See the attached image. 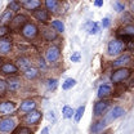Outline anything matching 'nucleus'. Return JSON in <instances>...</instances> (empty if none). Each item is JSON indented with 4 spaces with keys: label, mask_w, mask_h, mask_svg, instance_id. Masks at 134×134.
Here are the masks:
<instances>
[{
    "label": "nucleus",
    "mask_w": 134,
    "mask_h": 134,
    "mask_svg": "<svg viewBox=\"0 0 134 134\" xmlns=\"http://www.w3.org/2000/svg\"><path fill=\"white\" fill-rule=\"evenodd\" d=\"M126 45L119 39H111L107 44V54L110 57H119L124 53Z\"/></svg>",
    "instance_id": "nucleus-1"
},
{
    "label": "nucleus",
    "mask_w": 134,
    "mask_h": 134,
    "mask_svg": "<svg viewBox=\"0 0 134 134\" xmlns=\"http://www.w3.org/2000/svg\"><path fill=\"white\" fill-rule=\"evenodd\" d=\"M130 76H132V68H128V67L115 68L111 74V83L120 84L125 80H128Z\"/></svg>",
    "instance_id": "nucleus-2"
},
{
    "label": "nucleus",
    "mask_w": 134,
    "mask_h": 134,
    "mask_svg": "<svg viewBox=\"0 0 134 134\" xmlns=\"http://www.w3.org/2000/svg\"><path fill=\"white\" fill-rule=\"evenodd\" d=\"M41 119H43V112L41 111H39V110H34L31 112H29V114H25L23 116H22V122L25 124V126H35V125H37L40 121H41Z\"/></svg>",
    "instance_id": "nucleus-3"
},
{
    "label": "nucleus",
    "mask_w": 134,
    "mask_h": 134,
    "mask_svg": "<svg viewBox=\"0 0 134 134\" xmlns=\"http://www.w3.org/2000/svg\"><path fill=\"white\" fill-rule=\"evenodd\" d=\"M21 35L26 39V40H34L37 35H39V27L34 23V22H30L27 21L22 29H21Z\"/></svg>",
    "instance_id": "nucleus-4"
},
{
    "label": "nucleus",
    "mask_w": 134,
    "mask_h": 134,
    "mask_svg": "<svg viewBox=\"0 0 134 134\" xmlns=\"http://www.w3.org/2000/svg\"><path fill=\"white\" fill-rule=\"evenodd\" d=\"M111 100L110 99H99L94 103V107H93V115L97 119H100L106 115V112L108 111V108L111 107Z\"/></svg>",
    "instance_id": "nucleus-5"
},
{
    "label": "nucleus",
    "mask_w": 134,
    "mask_h": 134,
    "mask_svg": "<svg viewBox=\"0 0 134 134\" xmlns=\"http://www.w3.org/2000/svg\"><path fill=\"white\" fill-rule=\"evenodd\" d=\"M124 115H125V108L121 107V106H115L114 108L110 110L108 114H106L102 119H103V120L106 121V124L108 125V124H111L112 121H115V120H117V119L122 117Z\"/></svg>",
    "instance_id": "nucleus-6"
},
{
    "label": "nucleus",
    "mask_w": 134,
    "mask_h": 134,
    "mask_svg": "<svg viewBox=\"0 0 134 134\" xmlns=\"http://www.w3.org/2000/svg\"><path fill=\"white\" fill-rule=\"evenodd\" d=\"M18 68H17L16 63L12 61H3L0 65V74L4 76H17L18 75Z\"/></svg>",
    "instance_id": "nucleus-7"
},
{
    "label": "nucleus",
    "mask_w": 134,
    "mask_h": 134,
    "mask_svg": "<svg viewBox=\"0 0 134 134\" xmlns=\"http://www.w3.org/2000/svg\"><path fill=\"white\" fill-rule=\"evenodd\" d=\"M61 58V49L57 45H52L49 47L47 52H45V62L47 63H50V65H54L59 61Z\"/></svg>",
    "instance_id": "nucleus-8"
},
{
    "label": "nucleus",
    "mask_w": 134,
    "mask_h": 134,
    "mask_svg": "<svg viewBox=\"0 0 134 134\" xmlns=\"http://www.w3.org/2000/svg\"><path fill=\"white\" fill-rule=\"evenodd\" d=\"M16 126L17 122L13 117L0 119V133H12Z\"/></svg>",
    "instance_id": "nucleus-9"
},
{
    "label": "nucleus",
    "mask_w": 134,
    "mask_h": 134,
    "mask_svg": "<svg viewBox=\"0 0 134 134\" xmlns=\"http://www.w3.org/2000/svg\"><path fill=\"white\" fill-rule=\"evenodd\" d=\"M36 106H37V103H36V100L32 99V98H27V99H23L21 102V104H19V108H18V112L19 114H29V112H31L34 110H36Z\"/></svg>",
    "instance_id": "nucleus-10"
},
{
    "label": "nucleus",
    "mask_w": 134,
    "mask_h": 134,
    "mask_svg": "<svg viewBox=\"0 0 134 134\" xmlns=\"http://www.w3.org/2000/svg\"><path fill=\"white\" fill-rule=\"evenodd\" d=\"M17 110V103L14 100H3L0 102V115H10Z\"/></svg>",
    "instance_id": "nucleus-11"
},
{
    "label": "nucleus",
    "mask_w": 134,
    "mask_h": 134,
    "mask_svg": "<svg viewBox=\"0 0 134 134\" xmlns=\"http://www.w3.org/2000/svg\"><path fill=\"white\" fill-rule=\"evenodd\" d=\"M132 61V54L130 53H122L121 55H119L116 59L112 61L111 66L115 68H120V67H125L128 63H130Z\"/></svg>",
    "instance_id": "nucleus-12"
},
{
    "label": "nucleus",
    "mask_w": 134,
    "mask_h": 134,
    "mask_svg": "<svg viewBox=\"0 0 134 134\" xmlns=\"http://www.w3.org/2000/svg\"><path fill=\"white\" fill-rule=\"evenodd\" d=\"M13 49V40L10 37H1L0 39V54L1 55H7L9 54Z\"/></svg>",
    "instance_id": "nucleus-13"
},
{
    "label": "nucleus",
    "mask_w": 134,
    "mask_h": 134,
    "mask_svg": "<svg viewBox=\"0 0 134 134\" xmlns=\"http://www.w3.org/2000/svg\"><path fill=\"white\" fill-rule=\"evenodd\" d=\"M107 126H108V125L106 124V121H104L103 119H98V120H96V121L92 124V126H90V134L103 133Z\"/></svg>",
    "instance_id": "nucleus-14"
},
{
    "label": "nucleus",
    "mask_w": 134,
    "mask_h": 134,
    "mask_svg": "<svg viewBox=\"0 0 134 134\" xmlns=\"http://www.w3.org/2000/svg\"><path fill=\"white\" fill-rule=\"evenodd\" d=\"M7 84H8V92H12V93L18 92L19 88L22 86L21 79H19L18 76H10V77H8Z\"/></svg>",
    "instance_id": "nucleus-15"
},
{
    "label": "nucleus",
    "mask_w": 134,
    "mask_h": 134,
    "mask_svg": "<svg viewBox=\"0 0 134 134\" xmlns=\"http://www.w3.org/2000/svg\"><path fill=\"white\" fill-rule=\"evenodd\" d=\"M19 4H21V8L23 7L25 9H27L30 12H34L43 7L41 1H39V0H23V1H19Z\"/></svg>",
    "instance_id": "nucleus-16"
},
{
    "label": "nucleus",
    "mask_w": 134,
    "mask_h": 134,
    "mask_svg": "<svg viewBox=\"0 0 134 134\" xmlns=\"http://www.w3.org/2000/svg\"><path fill=\"white\" fill-rule=\"evenodd\" d=\"M27 22V17L25 14H17V16L13 17L12 22H10V29L13 30H21L22 26Z\"/></svg>",
    "instance_id": "nucleus-17"
},
{
    "label": "nucleus",
    "mask_w": 134,
    "mask_h": 134,
    "mask_svg": "<svg viewBox=\"0 0 134 134\" xmlns=\"http://www.w3.org/2000/svg\"><path fill=\"white\" fill-rule=\"evenodd\" d=\"M16 66L18 70H21L22 72L23 71H26L27 68H30V67L32 66L31 65V59L29 58V57H26V55H21V57H18L16 61Z\"/></svg>",
    "instance_id": "nucleus-18"
},
{
    "label": "nucleus",
    "mask_w": 134,
    "mask_h": 134,
    "mask_svg": "<svg viewBox=\"0 0 134 134\" xmlns=\"http://www.w3.org/2000/svg\"><path fill=\"white\" fill-rule=\"evenodd\" d=\"M32 16L35 17V19H37V21L41 22V23H47V22L49 21V13H48L43 7L39 8V9H36V10H34Z\"/></svg>",
    "instance_id": "nucleus-19"
},
{
    "label": "nucleus",
    "mask_w": 134,
    "mask_h": 134,
    "mask_svg": "<svg viewBox=\"0 0 134 134\" xmlns=\"http://www.w3.org/2000/svg\"><path fill=\"white\" fill-rule=\"evenodd\" d=\"M41 35H43V37H44L47 41H53V40H55L57 36H58V34L55 32V30H53L50 26L41 27Z\"/></svg>",
    "instance_id": "nucleus-20"
},
{
    "label": "nucleus",
    "mask_w": 134,
    "mask_h": 134,
    "mask_svg": "<svg viewBox=\"0 0 134 134\" xmlns=\"http://www.w3.org/2000/svg\"><path fill=\"white\" fill-rule=\"evenodd\" d=\"M44 9L48 12V13H58V10H59V8H61V3L59 1H57V0H47L45 3H44Z\"/></svg>",
    "instance_id": "nucleus-21"
},
{
    "label": "nucleus",
    "mask_w": 134,
    "mask_h": 134,
    "mask_svg": "<svg viewBox=\"0 0 134 134\" xmlns=\"http://www.w3.org/2000/svg\"><path fill=\"white\" fill-rule=\"evenodd\" d=\"M112 93V88L111 85L108 84H102L99 88H98V92H97V96L99 99H106L107 97H110Z\"/></svg>",
    "instance_id": "nucleus-22"
},
{
    "label": "nucleus",
    "mask_w": 134,
    "mask_h": 134,
    "mask_svg": "<svg viewBox=\"0 0 134 134\" xmlns=\"http://www.w3.org/2000/svg\"><path fill=\"white\" fill-rule=\"evenodd\" d=\"M13 17H14V14H13L12 10L5 9V10L3 12V14L0 16V25H1V26H8V25H10Z\"/></svg>",
    "instance_id": "nucleus-23"
},
{
    "label": "nucleus",
    "mask_w": 134,
    "mask_h": 134,
    "mask_svg": "<svg viewBox=\"0 0 134 134\" xmlns=\"http://www.w3.org/2000/svg\"><path fill=\"white\" fill-rule=\"evenodd\" d=\"M39 75H40V72H39V70L36 68V67H30V68H27L26 71H23V76L27 79V80H35V79H37L39 77Z\"/></svg>",
    "instance_id": "nucleus-24"
},
{
    "label": "nucleus",
    "mask_w": 134,
    "mask_h": 134,
    "mask_svg": "<svg viewBox=\"0 0 134 134\" xmlns=\"http://www.w3.org/2000/svg\"><path fill=\"white\" fill-rule=\"evenodd\" d=\"M84 29H86V31L90 34V35H96V34H98L99 31V25L97 23V22H93V21H88L85 25H84Z\"/></svg>",
    "instance_id": "nucleus-25"
},
{
    "label": "nucleus",
    "mask_w": 134,
    "mask_h": 134,
    "mask_svg": "<svg viewBox=\"0 0 134 134\" xmlns=\"http://www.w3.org/2000/svg\"><path fill=\"white\" fill-rule=\"evenodd\" d=\"M10 134H34V130L29 126H25V125H19V126H16L14 130Z\"/></svg>",
    "instance_id": "nucleus-26"
},
{
    "label": "nucleus",
    "mask_w": 134,
    "mask_h": 134,
    "mask_svg": "<svg viewBox=\"0 0 134 134\" xmlns=\"http://www.w3.org/2000/svg\"><path fill=\"white\" fill-rule=\"evenodd\" d=\"M50 27L53 29V30H55V32L58 34H62L65 31V25H63V22L62 21H59V19H54V21H52V25H50Z\"/></svg>",
    "instance_id": "nucleus-27"
},
{
    "label": "nucleus",
    "mask_w": 134,
    "mask_h": 134,
    "mask_svg": "<svg viewBox=\"0 0 134 134\" xmlns=\"http://www.w3.org/2000/svg\"><path fill=\"white\" fill-rule=\"evenodd\" d=\"M121 32H119L120 36L125 35V36H133L134 35V26L133 25H125L122 30H120Z\"/></svg>",
    "instance_id": "nucleus-28"
},
{
    "label": "nucleus",
    "mask_w": 134,
    "mask_h": 134,
    "mask_svg": "<svg viewBox=\"0 0 134 134\" xmlns=\"http://www.w3.org/2000/svg\"><path fill=\"white\" fill-rule=\"evenodd\" d=\"M74 114H75V110H72V107H70V106H63V108H62V115L65 119H71V117H74Z\"/></svg>",
    "instance_id": "nucleus-29"
},
{
    "label": "nucleus",
    "mask_w": 134,
    "mask_h": 134,
    "mask_svg": "<svg viewBox=\"0 0 134 134\" xmlns=\"http://www.w3.org/2000/svg\"><path fill=\"white\" fill-rule=\"evenodd\" d=\"M75 85H76V80L72 79V77H68V79L65 80V83H62V89L63 90H68V89L74 88Z\"/></svg>",
    "instance_id": "nucleus-30"
},
{
    "label": "nucleus",
    "mask_w": 134,
    "mask_h": 134,
    "mask_svg": "<svg viewBox=\"0 0 134 134\" xmlns=\"http://www.w3.org/2000/svg\"><path fill=\"white\" fill-rule=\"evenodd\" d=\"M84 112H85V104H83V106H80L76 111H75V114H74V119H75V121L76 122H79L80 120H81V117H83Z\"/></svg>",
    "instance_id": "nucleus-31"
},
{
    "label": "nucleus",
    "mask_w": 134,
    "mask_h": 134,
    "mask_svg": "<svg viewBox=\"0 0 134 134\" xmlns=\"http://www.w3.org/2000/svg\"><path fill=\"white\" fill-rule=\"evenodd\" d=\"M8 9L9 10H12L13 13H17L18 10H21V4H19V1H9V4H8Z\"/></svg>",
    "instance_id": "nucleus-32"
},
{
    "label": "nucleus",
    "mask_w": 134,
    "mask_h": 134,
    "mask_svg": "<svg viewBox=\"0 0 134 134\" xmlns=\"http://www.w3.org/2000/svg\"><path fill=\"white\" fill-rule=\"evenodd\" d=\"M7 93H8V84H7V80L0 79V97H5Z\"/></svg>",
    "instance_id": "nucleus-33"
},
{
    "label": "nucleus",
    "mask_w": 134,
    "mask_h": 134,
    "mask_svg": "<svg viewBox=\"0 0 134 134\" xmlns=\"http://www.w3.org/2000/svg\"><path fill=\"white\" fill-rule=\"evenodd\" d=\"M114 8H115V10H116L117 13H124L125 12V8H126V5H125V3H122V1H115L114 3Z\"/></svg>",
    "instance_id": "nucleus-34"
},
{
    "label": "nucleus",
    "mask_w": 134,
    "mask_h": 134,
    "mask_svg": "<svg viewBox=\"0 0 134 134\" xmlns=\"http://www.w3.org/2000/svg\"><path fill=\"white\" fill-rule=\"evenodd\" d=\"M57 86H58V80L57 79H48L47 80V88H48V90H55L57 89Z\"/></svg>",
    "instance_id": "nucleus-35"
},
{
    "label": "nucleus",
    "mask_w": 134,
    "mask_h": 134,
    "mask_svg": "<svg viewBox=\"0 0 134 134\" xmlns=\"http://www.w3.org/2000/svg\"><path fill=\"white\" fill-rule=\"evenodd\" d=\"M121 21L122 22H125L126 25H132V21H133V17L130 13H128V12H124V16L121 17Z\"/></svg>",
    "instance_id": "nucleus-36"
},
{
    "label": "nucleus",
    "mask_w": 134,
    "mask_h": 134,
    "mask_svg": "<svg viewBox=\"0 0 134 134\" xmlns=\"http://www.w3.org/2000/svg\"><path fill=\"white\" fill-rule=\"evenodd\" d=\"M10 31V27L9 26H1L0 25V39L1 37H7V35Z\"/></svg>",
    "instance_id": "nucleus-37"
},
{
    "label": "nucleus",
    "mask_w": 134,
    "mask_h": 134,
    "mask_svg": "<svg viewBox=\"0 0 134 134\" xmlns=\"http://www.w3.org/2000/svg\"><path fill=\"white\" fill-rule=\"evenodd\" d=\"M70 58H71V62L77 63V62H80V59H81V54H80V52H75V53L71 54Z\"/></svg>",
    "instance_id": "nucleus-38"
},
{
    "label": "nucleus",
    "mask_w": 134,
    "mask_h": 134,
    "mask_svg": "<svg viewBox=\"0 0 134 134\" xmlns=\"http://www.w3.org/2000/svg\"><path fill=\"white\" fill-rule=\"evenodd\" d=\"M37 65H39V67H40L43 71H45V70L48 68V65H47V62H45V59H44L43 57H39V59H37Z\"/></svg>",
    "instance_id": "nucleus-39"
},
{
    "label": "nucleus",
    "mask_w": 134,
    "mask_h": 134,
    "mask_svg": "<svg viewBox=\"0 0 134 134\" xmlns=\"http://www.w3.org/2000/svg\"><path fill=\"white\" fill-rule=\"evenodd\" d=\"M110 25H111V21H110V18H103V19H102V22H100V26H102L103 29H107V27H110Z\"/></svg>",
    "instance_id": "nucleus-40"
},
{
    "label": "nucleus",
    "mask_w": 134,
    "mask_h": 134,
    "mask_svg": "<svg viewBox=\"0 0 134 134\" xmlns=\"http://www.w3.org/2000/svg\"><path fill=\"white\" fill-rule=\"evenodd\" d=\"M48 120L52 121V122L55 120V117H54V112H53V111H49V112H48Z\"/></svg>",
    "instance_id": "nucleus-41"
},
{
    "label": "nucleus",
    "mask_w": 134,
    "mask_h": 134,
    "mask_svg": "<svg viewBox=\"0 0 134 134\" xmlns=\"http://www.w3.org/2000/svg\"><path fill=\"white\" fill-rule=\"evenodd\" d=\"M49 132H50V129H49V126H45L43 130H41V133L40 134H49Z\"/></svg>",
    "instance_id": "nucleus-42"
},
{
    "label": "nucleus",
    "mask_w": 134,
    "mask_h": 134,
    "mask_svg": "<svg viewBox=\"0 0 134 134\" xmlns=\"http://www.w3.org/2000/svg\"><path fill=\"white\" fill-rule=\"evenodd\" d=\"M94 5H96V7H102V5H103V0H97V1H94Z\"/></svg>",
    "instance_id": "nucleus-43"
},
{
    "label": "nucleus",
    "mask_w": 134,
    "mask_h": 134,
    "mask_svg": "<svg viewBox=\"0 0 134 134\" xmlns=\"http://www.w3.org/2000/svg\"><path fill=\"white\" fill-rule=\"evenodd\" d=\"M100 134H110V132H103V133H100Z\"/></svg>",
    "instance_id": "nucleus-44"
},
{
    "label": "nucleus",
    "mask_w": 134,
    "mask_h": 134,
    "mask_svg": "<svg viewBox=\"0 0 134 134\" xmlns=\"http://www.w3.org/2000/svg\"><path fill=\"white\" fill-rule=\"evenodd\" d=\"M1 62H3V59H1V58H0V65H1Z\"/></svg>",
    "instance_id": "nucleus-45"
}]
</instances>
